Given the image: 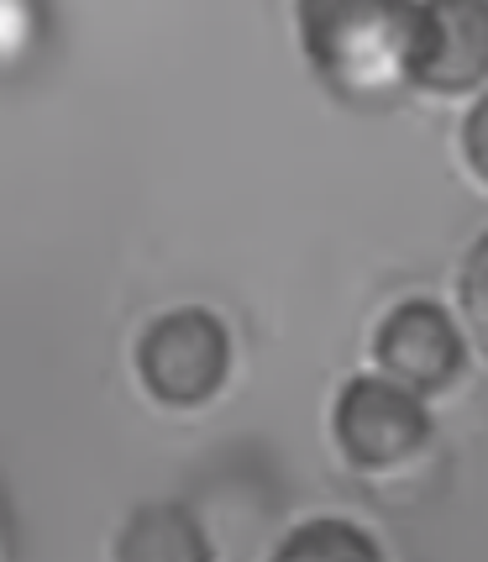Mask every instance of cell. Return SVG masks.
<instances>
[{"label":"cell","mask_w":488,"mask_h":562,"mask_svg":"<svg viewBox=\"0 0 488 562\" xmlns=\"http://www.w3.org/2000/svg\"><path fill=\"white\" fill-rule=\"evenodd\" d=\"M420 0H299V37L320 85L347 105H389L416 79Z\"/></svg>","instance_id":"obj_1"},{"label":"cell","mask_w":488,"mask_h":562,"mask_svg":"<svg viewBox=\"0 0 488 562\" xmlns=\"http://www.w3.org/2000/svg\"><path fill=\"white\" fill-rule=\"evenodd\" d=\"M231 337L211 311H169L143 331L137 373L163 405H205L226 384Z\"/></svg>","instance_id":"obj_2"},{"label":"cell","mask_w":488,"mask_h":562,"mask_svg":"<svg viewBox=\"0 0 488 562\" xmlns=\"http://www.w3.org/2000/svg\"><path fill=\"white\" fill-rule=\"evenodd\" d=\"M431 437L416 390L394 379H352L337 400V441L358 468H394Z\"/></svg>","instance_id":"obj_3"},{"label":"cell","mask_w":488,"mask_h":562,"mask_svg":"<svg viewBox=\"0 0 488 562\" xmlns=\"http://www.w3.org/2000/svg\"><path fill=\"white\" fill-rule=\"evenodd\" d=\"M410 79L436 95H463L488 79V0H420Z\"/></svg>","instance_id":"obj_4"},{"label":"cell","mask_w":488,"mask_h":562,"mask_svg":"<svg viewBox=\"0 0 488 562\" xmlns=\"http://www.w3.org/2000/svg\"><path fill=\"white\" fill-rule=\"evenodd\" d=\"M373 352H378V363H384L394 384H405L416 394H436L463 368V331L452 326V316L436 300H405L384 316L378 337H373Z\"/></svg>","instance_id":"obj_5"},{"label":"cell","mask_w":488,"mask_h":562,"mask_svg":"<svg viewBox=\"0 0 488 562\" xmlns=\"http://www.w3.org/2000/svg\"><path fill=\"white\" fill-rule=\"evenodd\" d=\"M205 537H200L195 515L179 505H147L132 515L126 537L116 541L122 562H205Z\"/></svg>","instance_id":"obj_6"},{"label":"cell","mask_w":488,"mask_h":562,"mask_svg":"<svg viewBox=\"0 0 488 562\" xmlns=\"http://www.w3.org/2000/svg\"><path fill=\"white\" fill-rule=\"evenodd\" d=\"M279 558H378V547L352 531L347 520H316L305 531H294L290 541H279Z\"/></svg>","instance_id":"obj_7"},{"label":"cell","mask_w":488,"mask_h":562,"mask_svg":"<svg viewBox=\"0 0 488 562\" xmlns=\"http://www.w3.org/2000/svg\"><path fill=\"white\" fill-rule=\"evenodd\" d=\"M463 311H467L473 337L488 352V232L478 237V247L467 252V263H463Z\"/></svg>","instance_id":"obj_8"},{"label":"cell","mask_w":488,"mask_h":562,"mask_svg":"<svg viewBox=\"0 0 488 562\" xmlns=\"http://www.w3.org/2000/svg\"><path fill=\"white\" fill-rule=\"evenodd\" d=\"M463 147H467V164H473V173H478V179H488V95L467 111Z\"/></svg>","instance_id":"obj_9"}]
</instances>
